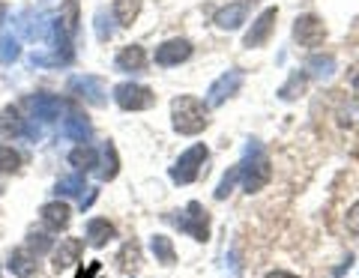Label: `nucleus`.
<instances>
[{"label":"nucleus","instance_id":"f257e3e1","mask_svg":"<svg viewBox=\"0 0 359 278\" xmlns=\"http://www.w3.org/2000/svg\"><path fill=\"white\" fill-rule=\"evenodd\" d=\"M171 120H174V132H180V135H198L210 123L207 105L195 96H177L171 105Z\"/></svg>","mask_w":359,"mask_h":278},{"label":"nucleus","instance_id":"6ab92c4d","mask_svg":"<svg viewBox=\"0 0 359 278\" xmlns=\"http://www.w3.org/2000/svg\"><path fill=\"white\" fill-rule=\"evenodd\" d=\"M216 27L219 30H237L243 21H245V4H231V6H222L216 13Z\"/></svg>","mask_w":359,"mask_h":278},{"label":"nucleus","instance_id":"c756f323","mask_svg":"<svg viewBox=\"0 0 359 278\" xmlns=\"http://www.w3.org/2000/svg\"><path fill=\"white\" fill-rule=\"evenodd\" d=\"M21 168V153L0 144V174H15Z\"/></svg>","mask_w":359,"mask_h":278},{"label":"nucleus","instance_id":"c85d7f7f","mask_svg":"<svg viewBox=\"0 0 359 278\" xmlns=\"http://www.w3.org/2000/svg\"><path fill=\"white\" fill-rule=\"evenodd\" d=\"M141 263V249H138V242H126V246L120 249V254H117V266L120 270H135V266Z\"/></svg>","mask_w":359,"mask_h":278},{"label":"nucleus","instance_id":"7c9ffc66","mask_svg":"<svg viewBox=\"0 0 359 278\" xmlns=\"http://www.w3.org/2000/svg\"><path fill=\"white\" fill-rule=\"evenodd\" d=\"M93 21H96V39H99V42H108V39H111V33H114V30H111V18H108V13H105V9H99Z\"/></svg>","mask_w":359,"mask_h":278},{"label":"nucleus","instance_id":"5701e85b","mask_svg":"<svg viewBox=\"0 0 359 278\" xmlns=\"http://www.w3.org/2000/svg\"><path fill=\"white\" fill-rule=\"evenodd\" d=\"M150 249L156 254V260H159L162 266H174L177 263V251H174V242L162 237V233H156V237L150 239Z\"/></svg>","mask_w":359,"mask_h":278},{"label":"nucleus","instance_id":"aec40b11","mask_svg":"<svg viewBox=\"0 0 359 278\" xmlns=\"http://www.w3.org/2000/svg\"><path fill=\"white\" fill-rule=\"evenodd\" d=\"M18 135H25V120H21L18 108L6 105L0 111V138H18Z\"/></svg>","mask_w":359,"mask_h":278},{"label":"nucleus","instance_id":"f704fd0d","mask_svg":"<svg viewBox=\"0 0 359 278\" xmlns=\"http://www.w3.org/2000/svg\"><path fill=\"white\" fill-rule=\"evenodd\" d=\"M75 278H102V263L93 260V263H87V270H81Z\"/></svg>","mask_w":359,"mask_h":278},{"label":"nucleus","instance_id":"2eb2a0df","mask_svg":"<svg viewBox=\"0 0 359 278\" xmlns=\"http://www.w3.org/2000/svg\"><path fill=\"white\" fill-rule=\"evenodd\" d=\"M63 135L72 138V141H78V144L90 141V135H93V129H90L87 117H84L78 108H69V114H66V120H63Z\"/></svg>","mask_w":359,"mask_h":278},{"label":"nucleus","instance_id":"4468645a","mask_svg":"<svg viewBox=\"0 0 359 278\" xmlns=\"http://www.w3.org/2000/svg\"><path fill=\"white\" fill-rule=\"evenodd\" d=\"M81 251H84V239H60V249L54 251V270L63 272V270H69V266L78 263V258H81Z\"/></svg>","mask_w":359,"mask_h":278},{"label":"nucleus","instance_id":"c9c22d12","mask_svg":"<svg viewBox=\"0 0 359 278\" xmlns=\"http://www.w3.org/2000/svg\"><path fill=\"white\" fill-rule=\"evenodd\" d=\"M93 201H96V188H90V195H87V197H81V209H87Z\"/></svg>","mask_w":359,"mask_h":278},{"label":"nucleus","instance_id":"473e14b6","mask_svg":"<svg viewBox=\"0 0 359 278\" xmlns=\"http://www.w3.org/2000/svg\"><path fill=\"white\" fill-rule=\"evenodd\" d=\"M25 249H27V251H33V254H42V251H48V249H51V239L45 237V233H30Z\"/></svg>","mask_w":359,"mask_h":278},{"label":"nucleus","instance_id":"412c9836","mask_svg":"<svg viewBox=\"0 0 359 278\" xmlns=\"http://www.w3.org/2000/svg\"><path fill=\"white\" fill-rule=\"evenodd\" d=\"M141 13V0H114L111 6V18L117 21L120 27H132V21Z\"/></svg>","mask_w":359,"mask_h":278},{"label":"nucleus","instance_id":"72a5a7b5","mask_svg":"<svg viewBox=\"0 0 359 278\" xmlns=\"http://www.w3.org/2000/svg\"><path fill=\"white\" fill-rule=\"evenodd\" d=\"M344 225H347V230L353 233V237H359V201L347 209V218H344Z\"/></svg>","mask_w":359,"mask_h":278},{"label":"nucleus","instance_id":"f3484780","mask_svg":"<svg viewBox=\"0 0 359 278\" xmlns=\"http://www.w3.org/2000/svg\"><path fill=\"white\" fill-rule=\"evenodd\" d=\"M114 225H111L108 218H90L87 221V242L93 249H102V246H108L111 239H114Z\"/></svg>","mask_w":359,"mask_h":278},{"label":"nucleus","instance_id":"bb28decb","mask_svg":"<svg viewBox=\"0 0 359 278\" xmlns=\"http://www.w3.org/2000/svg\"><path fill=\"white\" fill-rule=\"evenodd\" d=\"M306 72H311L314 78H320L323 81V78H330L335 72V57L332 54H323V57L320 54H314V57L309 60V66H306Z\"/></svg>","mask_w":359,"mask_h":278},{"label":"nucleus","instance_id":"7ed1b4c3","mask_svg":"<svg viewBox=\"0 0 359 278\" xmlns=\"http://www.w3.org/2000/svg\"><path fill=\"white\" fill-rule=\"evenodd\" d=\"M171 225H177L183 233H189L192 239L198 242H207L210 239V213L204 209V204H198V201H189L183 213H171V216H165Z\"/></svg>","mask_w":359,"mask_h":278},{"label":"nucleus","instance_id":"20e7f679","mask_svg":"<svg viewBox=\"0 0 359 278\" xmlns=\"http://www.w3.org/2000/svg\"><path fill=\"white\" fill-rule=\"evenodd\" d=\"M207 155H210V150L204 147V144H195V147H189V150L174 162V168H171V183H177V186L195 183L198 174H201V168H204V162H207Z\"/></svg>","mask_w":359,"mask_h":278},{"label":"nucleus","instance_id":"a878e982","mask_svg":"<svg viewBox=\"0 0 359 278\" xmlns=\"http://www.w3.org/2000/svg\"><path fill=\"white\" fill-rule=\"evenodd\" d=\"M306 84H309V75L306 72H294L287 78V84L278 90V99H282V102H294V99L306 90Z\"/></svg>","mask_w":359,"mask_h":278},{"label":"nucleus","instance_id":"39448f33","mask_svg":"<svg viewBox=\"0 0 359 278\" xmlns=\"http://www.w3.org/2000/svg\"><path fill=\"white\" fill-rule=\"evenodd\" d=\"M114 102L123 108V111H147L156 105V93L150 90V87L144 84H117L114 87Z\"/></svg>","mask_w":359,"mask_h":278},{"label":"nucleus","instance_id":"4be33fe9","mask_svg":"<svg viewBox=\"0 0 359 278\" xmlns=\"http://www.w3.org/2000/svg\"><path fill=\"white\" fill-rule=\"evenodd\" d=\"M96 168H99V176L102 180H114L117 171H120V162H117V150H114V144H105L102 150H99V162H96Z\"/></svg>","mask_w":359,"mask_h":278},{"label":"nucleus","instance_id":"9d476101","mask_svg":"<svg viewBox=\"0 0 359 278\" xmlns=\"http://www.w3.org/2000/svg\"><path fill=\"white\" fill-rule=\"evenodd\" d=\"M192 57V42L189 39H168L156 48V63L159 66H180Z\"/></svg>","mask_w":359,"mask_h":278},{"label":"nucleus","instance_id":"9b49d317","mask_svg":"<svg viewBox=\"0 0 359 278\" xmlns=\"http://www.w3.org/2000/svg\"><path fill=\"white\" fill-rule=\"evenodd\" d=\"M27 105L30 111L36 114V120H42V123H51V120H57L60 117V108L63 102L57 96H48V93H33L27 96Z\"/></svg>","mask_w":359,"mask_h":278},{"label":"nucleus","instance_id":"e433bc0d","mask_svg":"<svg viewBox=\"0 0 359 278\" xmlns=\"http://www.w3.org/2000/svg\"><path fill=\"white\" fill-rule=\"evenodd\" d=\"M266 278H297L294 272H285V270H276V272H269Z\"/></svg>","mask_w":359,"mask_h":278},{"label":"nucleus","instance_id":"4c0bfd02","mask_svg":"<svg viewBox=\"0 0 359 278\" xmlns=\"http://www.w3.org/2000/svg\"><path fill=\"white\" fill-rule=\"evenodd\" d=\"M6 13H9V9H6V4H0V27L6 25Z\"/></svg>","mask_w":359,"mask_h":278},{"label":"nucleus","instance_id":"f8f14e48","mask_svg":"<svg viewBox=\"0 0 359 278\" xmlns=\"http://www.w3.org/2000/svg\"><path fill=\"white\" fill-rule=\"evenodd\" d=\"M18 30H21V36L25 39H45V33H48V27L51 25H45V21H48V15L45 13H33V9H27V13H21L18 18Z\"/></svg>","mask_w":359,"mask_h":278},{"label":"nucleus","instance_id":"58836bf2","mask_svg":"<svg viewBox=\"0 0 359 278\" xmlns=\"http://www.w3.org/2000/svg\"><path fill=\"white\" fill-rule=\"evenodd\" d=\"M351 84H353V90H356V93H359V69H356V72H353V78H351Z\"/></svg>","mask_w":359,"mask_h":278},{"label":"nucleus","instance_id":"6e6552de","mask_svg":"<svg viewBox=\"0 0 359 278\" xmlns=\"http://www.w3.org/2000/svg\"><path fill=\"white\" fill-rule=\"evenodd\" d=\"M276 18H278V9L276 6H269V9H264L261 15L255 18V25H252V30L245 33V39H243V46L245 48H261L264 42L269 39V33H273V27H276Z\"/></svg>","mask_w":359,"mask_h":278},{"label":"nucleus","instance_id":"dca6fc26","mask_svg":"<svg viewBox=\"0 0 359 278\" xmlns=\"http://www.w3.org/2000/svg\"><path fill=\"white\" fill-rule=\"evenodd\" d=\"M114 63H117L120 72H144V66H147V51L141 46H126V48H120Z\"/></svg>","mask_w":359,"mask_h":278},{"label":"nucleus","instance_id":"ddd939ff","mask_svg":"<svg viewBox=\"0 0 359 278\" xmlns=\"http://www.w3.org/2000/svg\"><path fill=\"white\" fill-rule=\"evenodd\" d=\"M6 270L15 278H33L36 275V254L27 249H13L9 251V260H6Z\"/></svg>","mask_w":359,"mask_h":278},{"label":"nucleus","instance_id":"2f4dec72","mask_svg":"<svg viewBox=\"0 0 359 278\" xmlns=\"http://www.w3.org/2000/svg\"><path fill=\"white\" fill-rule=\"evenodd\" d=\"M237 180H240V174H237V165H233V168L222 176V183H219V188H216V197H219V201H224V197L231 195V188H233V183H237Z\"/></svg>","mask_w":359,"mask_h":278},{"label":"nucleus","instance_id":"423d86ee","mask_svg":"<svg viewBox=\"0 0 359 278\" xmlns=\"http://www.w3.org/2000/svg\"><path fill=\"white\" fill-rule=\"evenodd\" d=\"M294 39L302 48H318L327 39V27H323V21L318 15H299L294 21Z\"/></svg>","mask_w":359,"mask_h":278},{"label":"nucleus","instance_id":"cd10ccee","mask_svg":"<svg viewBox=\"0 0 359 278\" xmlns=\"http://www.w3.org/2000/svg\"><path fill=\"white\" fill-rule=\"evenodd\" d=\"M54 192L63 195V197H78L84 192V176L75 174V176H63V180H57V186H54Z\"/></svg>","mask_w":359,"mask_h":278},{"label":"nucleus","instance_id":"0eeeda50","mask_svg":"<svg viewBox=\"0 0 359 278\" xmlns=\"http://www.w3.org/2000/svg\"><path fill=\"white\" fill-rule=\"evenodd\" d=\"M240 84H243V72H240V69L224 72L222 78H216V81H212V87L207 90V105H210V108H219V105H224L231 96H237Z\"/></svg>","mask_w":359,"mask_h":278},{"label":"nucleus","instance_id":"393cba45","mask_svg":"<svg viewBox=\"0 0 359 278\" xmlns=\"http://www.w3.org/2000/svg\"><path fill=\"white\" fill-rule=\"evenodd\" d=\"M18 57H21V39L13 36V33H4V36H0V63L13 66Z\"/></svg>","mask_w":359,"mask_h":278},{"label":"nucleus","instance_id":"a211bd4d","mask_svg":"<svg viewBox=\"0 0 359 278\" xmlns=\"http://www.w3.org/2000/svg\"><path fill=\"white\" fill-rule=\"evenodd\" d=\"M39 216H42V225L48 228V230H63L66 225H69V207L60 204V201L45 204L39 209Z\"/></svg>","mask_w":359,"mask_h":278},{"label":"nucleus","instance_id":"b1692460","mask_svg":"<svg viewBox=\"0 0 359 278\" xmlns=\"http://www.w3.org/2000/svg\"><path fill=\"white\" fill-rule=\"evenodd\" d=\"M96 162H99V153L90 150V147H84V144L69 153V165H72V168H78V171H93Z\"/></svg>","mask_w":359,"mask_h":278},{"label":"nucleus","instance_id":"ea45409f","mask_svg":"<svg viewBox=\"0 0 359 278\" xmlns=\"http://www.w3.org/2000/svg\"><path fill=\"white\" fill-rule=\"evenodd\" d=\"M243 4H255V0H243Z\"/></svg>","mask_w":359,"mask_h":278},{"label":"nucleus","instance_id":"f03ea898","mask_svg":"<svg viewBox=\"0 0 359 278\" xmlns=\"http://www.w3.org/2000/svg\"><path fill=\"white\" fill-rule=\"evenodd\" d=\"M237 174L243 180V188L245 192H261V188L269 183V176H273V168H269V159L261 153V144L252 141L249 147H245V159L237 165Z\"/></svg>","mask_w":359,"mask_h":278},{"label":"nucleus","instance_id":"1a4fd4ad","mask_svg":"<svg viewBox=\"0 0 359 278\" xmlns=\"http://www.w3.org/2000/svg\"><path fill=\"white\" fill-rule=\"evenodd\" d=\"M69 90H72L75 96H81L84 102L96 105V108L105 105V84L99 81V78H93V75H78V78H72V81H69Z\"/></svg>","mask_w":359,"mask_h":278}]
</instances>
